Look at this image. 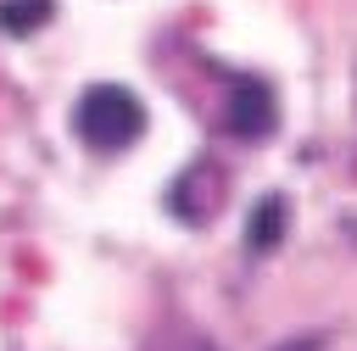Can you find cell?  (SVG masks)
<instances>
[{
	"label": "cell",
	"instance_id": "6da1fadb",
	"mask_svg": "<svg viewBox=\"0 0 357 351\" xmlns=\"http://www.w3.org/2000/svg\"><path fill=\"white\" fill-rule=\"evenodd\" d=\"M73 123H78V139H89L95 150H117V145H128V139L145 128V111H139V100H134L128 89L100 84V89H89V95L78 100Z\"/></svg>",
	"mask_w": 357,
	"mask_h": 351
},
{
	"label": "cell",
	"instance_id": "7a4b0ae2",
	"mask_svg": "<svg viewBox=\"0 0 357 351\" xmlns=\"http://www.w3.org/2000/svg\"><path fill=\"white\" fill-rule=\"evenodd\" d=\"M229 123H234V134H268V95H262L257 84L234 89V100H229Z\"/></svg>",
	"mask_w": 357,
	"mask_h": 351
},
{
	"label": "cell",
	"instance_id": "3957f363",
	"mask_svg": "<svg viewBox=\"0 0 357 351\" xmlns=\"http://www.w3.org/2000/svg\"><path fill=\"white\" fill-rule=\"evenodd\" d=\"M284 234V201H262L257 212H251V228H245V245L251 251H268L273 240Z\"/></svg>",
	"mask_w": 357,
	"mask_h": 351
},
{
	"label": "cell",
	"instance_id": "277c9868",
	"mask_svg": "<svg viewBox=\"0 0 357 351\" xmlns=\"http://www.w3.org/2000/svg\"><path fill=\"white\" fill-rule=\"evenodd\" d=\"M145 351H218V345H212V340H201V334H184V329H178V334H162V340H151Z\"/></svg>",
	"mask_w": 357,
	"mask_h": 351
},
{
	"label": "cell",
	"instance_id": "5b68a950",
	"mask_svg": "<svg viewBox=\"0 0 357 351\" xmlns=\"http://www.w3.org/2000/svg\"><path fill=\"white\" fill-rule=\"evenodd\" d=\"M45 17V0H22V6H0V22L6 28H28V22H39Z\"/></svg>",
	"mask_w": 357,
	"mask_h": 351
},
{
	"label": "cell",
	"instance_id": "8992f818",
	"mask_svg": "<svg viewBox=\"0 0 357 351\" xmlns=\"http://www.w3.org/2000/svg\"><path fill=\"white\" fill-rule=\"evenodd\" d=\"M318 345H324V334H296V340H284L273 351H318Z\"/></svg>",
	"mask_w": 357,
	"mask_h": 351
}]
</instances>
